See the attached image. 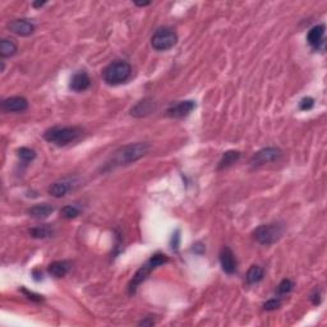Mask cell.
<instances>
[{"instance_id": "1", "label": "cell", "mask_w": 327, "mask_h": 327, "mask_svg": "<svg viewBox=\"0 0 327 327\" xmlns=\"http://www.w3.org/2000/svg\"><path fill=\"white\" fill-rule=\"evenodd\" d=\"M151 146L147 142H137V143H130V145L120 147L112 153L110 160L107 162L105 169L110 170V169L119 168V166L130 165L133 162L138 161L139 159L146 156Z\"/></svg>"}, {"instance_id": "2", "label": "cell", "mask_w": 327, "mask_h": 327, "mask_svg": "<svg viewBox=\"0 0 327 327\" xmlns=\"http://www.w3.org/2000/svg\"><path fill=\"white\" fill-rule=\"evenodd\" d=\"M168 261H169L168 256H165V254L162 253H156L153 254V256H151V258L148 259L147 262H146L145 265H142L141 267L137 270V272L134 274V276H133V279L130 280V283L128 284V293H129L130 295L136 294L138 286L141 285L148 276H150L151 272H152L155 268L165 265Z\"/></svg>"}, {"instance_id": "3", "label": "cell", "mask_w": 327, "mask_h": 327, "mask_svg": "<svg viewBox=\"0 0 327 327\" xmlns=\"http://www.w3.org/2000/svg\"><path fill=\"white\" fill-rule=\"evenodd\" d=\"M132 74V65L125 60H115L103 71L104 81L110 86H118L127 82Z\"/></svg>"}, {"instance_id": "4", "label": "cell", "mask_w": 327, "mask_h": 327, "mask_svg": "<svg viewBox=\"0 0 327 327\" xmlns=\"http://www.w3.org/2000/svg\"><path fill=\"white\" fill-rule=\"evenodd\" d=\"M80 127H53L44 133V138L56 146H65L82 136Z\"/></svg>"}, {"instance_id": "5", "label": "cell", "mask_w": 327, "mask_h": 327, "mask_svg": "<svg viewBox=\"0 0 327 327\" xmlns=\"http://www.w3.org/2000/svg\"><path fill=\"white\" fill-rule=\"evenodd\" d=\"M284 225L280 222H271L257 227L253 231V236L259 244L271 245L279 242L284 234Z\"/></svg>"}, {"instance_id": "6", "label": "cell", "mask_w": 327, "mask_h": 327, "mask_svg": "<svg viewBox=\"0 0 327 327\" xmlns=\"http://www.w3.org/2000/svg\"><path fill=\"white\" fill-rule=\"evenodd\" d=\"M178 42V35L173 28L161 27L151 37V45L157 51H168Z\"/></svg>"}, {"instance_id": "7", "label": "cell", "mask_w": 327, "mask_h": 327, "mask_svg": "<svg viewBox=\"0 0 327 327\" xmlns=\"http://www.w3.org/2000/svg\"><path fill=\"white\" fill-rule=\"evenodd\" d=\"M283 155L280 148L277 147H265L262 150L257 151L253 156L251 157V164L253 166L265 165L268 162H274L279 160Z\"/></svg>"}, {"instance_id": "8", "label": "cell", "mask_w": 327, "mask_h": 327, "mask_svg": "<svg viewBox=\"0 0 327 327\" xmlns=\"http://www.w3.org/2000/svg\"><path fill=\"white\" fill-rule=\"evenodd\" d=\"M196 109V103L192 100H186V101H179L177 104H173L168 110H166V114L170 118H186L191 114L193 110Z\"/></svg>"}, {"instance_id": "9", "label": "cell", "mask_w": 327, "mask_h": 327, "mask_svg": "<svg viewBox=\"0 0 327 327\" xmlns=\"http://www.w3.org/2000/svg\"><path fill=\"white\" fill-rule=\"evenodd\" d=\"M6 27L10 32L22 37L31 36L35 32V24L28 19H13L6 24Z\"/></svg>"}, {"instance_id": "10", "label": "cell", "mask_w": 327, "mask_h": 327, "mask_svg": "<svg viewBox=\"0 0 327 327\" xmlns=\"http://www.w3.org/2000/svg\"><path fill=\"white\" fill-rule=\"evenodd\" d=\"M1 108L5 112H23L28 109V100L23 96H12L3 100Z\"/></svg>"}, {"instance_id": "11", "label": "cell", "mask_w": 327, "mask_h": 327, "mask_svg": "<svg viewBox=\"0 0 327 327\" xmlns=\"http://www.w3.org/2000/svg\"><path fill=\"white\" fill-rule=\"evenodd\" d=\"M220 258V265L222 271L226 272L227 275H231L236 271V258L234 256V252L231 251L230 247H222L218 254Z\"/></svg>"}, {"instance_id": "12", "label": "cell", "mask_w": 327, "mask_h": 327, "mask_svg": "<svg viewBox=\"0 0 327 327\" xmlns=\"http://www.w3.org/2000/svg\"><path fill=\"white\" fill-rule=\"evenodd\" d=\"M90 86H91V80H90L89 74L86 72H78L72 77L69 89L74 92H83L89 89Z\"/></svg>"}, {"instance_id": "13", "label": "cell", "mask_w": 327, "mask_h": 327, "mask_svg": "<svg viewBox=\"0 0 327 327\" xmlns=\"http://www.w3.org/2000/svg\"><path fill=\"white\" fill-rule=\"evenodd\" d=\"M325 30H326L325 24H317L310 30L308 35H307V41L313 49H320V46L324 44Z\"/></svg>"}, {"instance_id": "14", "label": "cell", "mask_w": 327, "mask_h": 327, "mask_svg": "<svg viewBox=\"0 0 327 327\" xmlns=\"http://www.w3.org/2000/svg\"><path fill=\"white\" fill-rule=\"evenodd\" d=\"M153 110H155V103L152 99H145V100L139 101L136 107L130 110V114L137 118H142V116L150 115Z\"/></svg>"}, {"instance_id": "15", "label": "cell", "mask_w": 327, "mask_h": 327, "mask_svg": "<svg viewBox=\"0 0 327 327\" xmlns=\"http://www.w3.org/2000/svg\"><path fill=\"white\" fill-rule=\"evenodd\" d=\"M71 262L68 261H55V262L50 263L47 267V272L54 277H63L68 274L71 270Z\"/></svg>"}, {"instance_id": "16", "label": "cell", "mask_w": 327, "mask_h": 327, "mask_svg": "<svg viewBox=\"0 0 327 327\" xmlns=\"http://www.w3.org/2000/svg\"><path fill=\"white\" fill-rule=\"evenodd\" d=\"M54 207L50 205L42 204V205H36L28 210V215L36 220H44V218H49L53 214Z\"/></svg>"}, {"instance_id": "17", "label": "cell", "mask_w": 327, "mask_h": 327, "mask_svg": "<svg viewBox=\"0 0 327 327\" xmlns=\"http://www.w3.org/2000/svg\"><path fill=\"white\" fill-rule=\"evenodd\" d=\"M71 189H72V186L69 184V183L56 182V183H54V184H51L47 191H49V195L53 196V197L60 198V197H64V196L67 195V193H68Z\"/></svg>"}, {"instance_id": "18", "label": "cell", "mask_w": 327, "mask_h": 327, "mask_svg": "<svg viewBox=\"0 0 327 327\" xmlns=\"http://www.w3.org/2000/svg\"><path fill=\"white\" fill-rule=\"evenodd\" d=\"M265 277V270H263L261 266L253 265L249 267L247 275H245V279H247V283L253 285V284H258L259 281L263 280Z\"/></svg>"}, {"instance_id": "19", "label": "cell", "mask_w": 327, "mask_h": 327, "mask_svg": "<svg viewBox=\"0 0 327 327\" xmlns=\"http://www.w3.org/2000/svg\"><path fill=\"white\" fill-rule=\"evenodd\" d=\"M239 159H240V152H239V151H226V152L222 155V157H221L220 162H218V170L230 168V166L234 165Z\"/></svg>"}, {"instance_id": "20", "label": "cell", "mask_w": 327, "mask_h": 327, "mask_svg": "<svg viewBox=\"0 0 327 327\" xmlns=\"http://www.w3.org/2000/svg\"><path fill=\"white\" fill-rule=\"evenodd\" d=\"M17 44H15L13 40H9V38H3L0 41V56L1 58H10V56H14L17 54Z\"/></svg>"}, {"instance_id": "21", "label": "cell", "mask_w": 327, "mask_h": 327, "mask_svg": "<svg viewBox=\"0 0 327 327\" xmlns=\"http://www.w3.org/2000/svg\"><path fill=\"white\" fill-rule=\"evenodd\" d=\"M30 235L36 239H46L53 235V230L47 226H37L30 230Z\"/></svg>"}, {"instance_id": "22", "label": "cell", "mask_w": 327, "mask_h": 327, "mask_svg": "<svg viewBox=\"0 0 327 327\" xmlns=\"http://www.w3.org/2000/svg\"><path fill=\"white\" fill-rule=\"evenodd\" d=\"M81 214V210L76 206H72V205H68V206H64L62 210H60V216L67 220H72V218H76L77 216Z\"/></svg>"}, {"instance_id": "23", "label": "cell", "mask_w": 327, "mask_h": 327, "mask_svg": "<svg viewBox=\"0 0 327 327\" xmlns=\"http://www.w3.org/2000/svg\"><path fill=\"white\" fill-rule=\"evenodd\" d=\"M294 289V283L289 279H284L279 285H277V295H288L292 290Z\"/></svg>"}, {"instance_id": "24", "label": "cell", "mask_w": 327, "mask_h": 327, "mask_svg": "<svg viewBox=\"0 0 327 327\" xmlns=\"http://www.w3.org/2000/svg\"><path fill=\"white\" fill-rule=\"evenodd\" d=\"M17 155H18V157H19V159H21L22 161H24V162L32 161V160L36 157L35 151L31 150V148H28V147L18 148Z\"/></svg>"}, {"instance_id": "25", "label": "cell", "mask_w": 327, "mask_h": 327, "mask_svg": "<svg viewBox=\"0 0 327 327\" xmlns=\"http://www.w3.org/2000/svg\"><path fill=\"white\" fill-rule=\"evenodd\" d=\"M280 306H281L280 299H279V298H274V299H270V301H267L265 304H263V310L270 312V311L277 310Z\"/></svg>"}, {"instance_id": "26", "label": "cell", "mask_w": 327, "mask_h": 327, "mask_svg": "<svg viewBox=\"0 0 327 327\" xmlns=\"http://www.w3.org/2000/svg\"><path fill=\"white\" fill-rule=\"evenodd\" d=\"M315 107V100L312 98H304L302 99L301 104H299V108L302 110H311Z\"/></svg>"}, {"instance_id": "27", "label": "cell", "mask_w": 327, "mask_h": 327, "mask_svg": "<svg viewBox=\"0 0 327 327\" xmlns=\"http://www.w3.org/2000/svg\"><path fill=\"white\" fill-rule=\"evenodd\" d=\"M22 292H23L24 294L27 295V298H28V299H31V301L37 302V303H40V302L44 301V298H42V295L35 294V293H33V292H28V290H26V289H22Z\"/></svg>"}, {"instance_id": "28", "label": "cell", "mask_w": 327, "mask_h": 327, "mask_svg": "<svg viewBox=\"0 0 327 327\" xmlns=\"http://www.w3.org/2000/svg\"><path fill=\"white\" fill-rule=\"evenodd\" d=\"M311 299H312V303L315 304V306H317V304L321 303V294H320V292L316 290L315 294H312V297H311Z\"/></svg>"}, {"instance_id": "29", "label": "cell", "mask_w": 327, "mask_h": 327, "mask_svg": "<svg viewBox=\"0 0 327 327\" xmlns=\"http://www.w3.org/2000/svg\"><path fill=\"white\" fill-rule=\"evenodd\" d=\"M45 4H46V1H35L32 5L35 6V8H41V6H44Z\"/></svg>"}, {"instance_id": "30", "label": "cell", "mask_w": 327, "mask_h": 327, "mask_svg": "<svg viewBox=\"0 0 327 327\" xmlns=\"http://www.w3.org/2000/svg\"><path fill=\"white\" fill-rule=\"evenodd\" d=\"M150 1H146V3H136V5L137 6H147V5H150Z\"/></svg>"}]
</instances>
